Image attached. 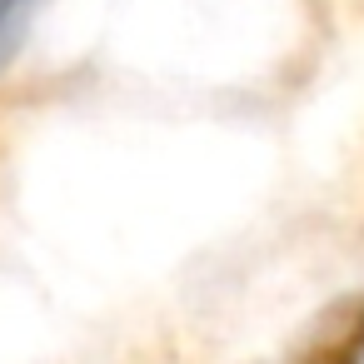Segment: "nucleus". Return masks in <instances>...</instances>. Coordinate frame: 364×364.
Wrapping results in <instances>:
<instances>
[{"label":"nucleus","instance_id":"1","mask_svg":"<svg viewBox=\"0 0 364 364\" xmlns=\"http://www.w3.org/2000/svg\"><path fill=\"white\" fill-rule=\"evenodd\" d=\"M289 364H364V289L329 299L294 339Z\"/></svg>","mask_w":364,"mask_h":364},{"label":"nucleus","instance_id":"2","mask_svg":"<svg viewBox=\"0 0 364 364\" xmlns=\"http://www.w3.org/2000/svg\"><path fill=\"white\" fill-rule=\"evenodd\" d=\"M31 11H36V0H0V75H6V65L21 55Z\"/></svg>","mask_w":364,"mask_h":364}]
</instances>
